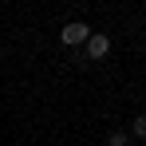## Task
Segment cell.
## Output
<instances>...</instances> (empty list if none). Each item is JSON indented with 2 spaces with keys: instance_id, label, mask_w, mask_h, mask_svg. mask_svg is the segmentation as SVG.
Listing matches in <instances>:
<instances>
[{
  "instance_id": "2",
  "label": "cell",
  "mask_w": 146,
  "mask_h": 146,
  "mask_svg": "<svg viewBox=\"0 0 146 146\" xmlns=\"http://www.w3.org/2000/svg\"><path fill=\"white\" fill-rule=\"evenodd\" d=\"M83 48H87V59H103V55L111 51V36H103V32H91Z\"/></svg>"
},
{
  "instance_id": "5",
  "label": "cell",
  "mask_w": 146,
  "mask_h": 146,
  "mask_svg": "<svg viewBox=\"0 0 146 146\" xmlns=\"http://www.w3.org/2000/svg\"><path fill=\"white\" fill-rule=\"evenodd\" d=\"M0 59H4V51H0Z\"/></svg>"
},
{
  "instance_id": "3",
  "label": "cell",
  "mask_w": 146,
  "mask_h": 146,
  "mask_svg": "<svg viewBox=\"0 0 146 146\" xmlns=\"http://www.w3.org/2000/svg\"><path fill=\"white\" fill-rule=\"evenodd\" d=\"M107 146H130V134L126 130H111L107 134Z\"/></svg>"
},
{
  "instance_id": "4",
  "label": "cell",
  "mask_w": 146,
  "mask_h": 146,
  "mask_svg": "<svg viewBox=\"0 0 146 146\" xmlns=\"http://www.w3.org/2000/svg\"><path fill=\"white\" fill-rule=\"evenodd\" d=\"M130 134L134 138H146V115H138V119L130 122Z\"/></svg>"
},
{
  "instance_id": "1",
  "label": "cell",
  "mask_w": 146,
  "mask_h": 146,
  "mask_svg": "<svg viewBox=\"0 0 146 146\" xmlns=\"http://www.w3.org/2000/svg\"><path fill=\"white\" fill-rule=\"evenodd\" d=\"M87 36H91V28L83 24V20H71V24H63V32H59V40H63L67 48H79V44H87Z\"/></svg>"
}]
</instances>
